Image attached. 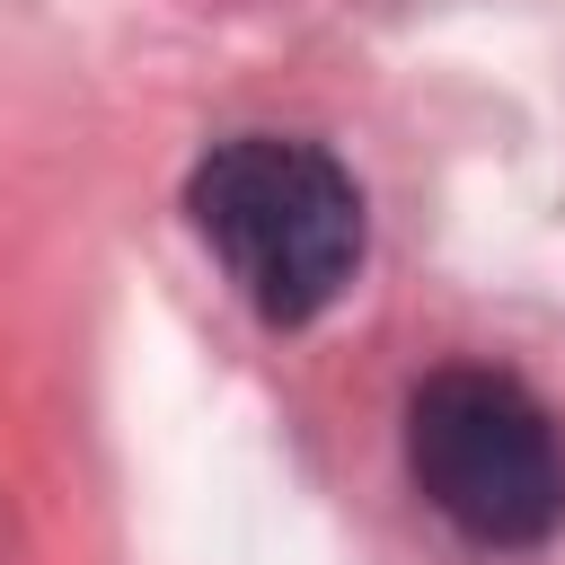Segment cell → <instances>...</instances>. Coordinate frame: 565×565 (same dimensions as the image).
Masks as SVG:
<instances>
[{
	"label": "cell",
	"instance_id": "cell-2",
	"mask_svg": "<svg viewBox=\"0 0 565 565\" xmlns=\"http://www.w3.org/2000/svg\"><path fill=\"white\" fill-rule=\"evenodd\" d=\"M406 468L477 547H539L565 530V433L512 371H433L406 397Z\"/></svg>",
	"mask_w": 565,
	"mask_h": 565
},
{
	"label": "cell",
	"instance_id": "cell-1",
	"mask_svg": "<svg viewBox=\"0 0 565 565\" xmlns=\"http://www.w3.org/2000/svg\"><path fill=\"white\" fill-rule=\"evenodd\" d=\"M185 212L256 318L309 327L362 274V185L335 150L291 132H230L194 159Z\"/></svg>",
	"mask_w": 565,
	"mask_h": 565
}]
</instances>
